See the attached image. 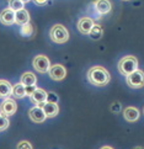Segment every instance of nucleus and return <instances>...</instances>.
<instances>
[{"mask_svg": "<svg viewBox=\"0 0 144 149\" xmlns=\"http://www.w3.org/2000/svg\"><path fill=\"white\" fill-rule=\"evenodd\" d=\"M88 80L95 86H105L111 80L107 69L101 65H94L88 70Z\"/></svg>", "mask_w": 144, "mask_h": 149, "instance_id": "1", "label": "nucleus"}, {"mask_svg": "<svg viewBox=\"0 0 144 149\" xmlns=\"http://www.w3.org/2000/svg\"><path fill=\"white\" fill-rule=\"evenodd\" d=\"M117 67H118V72L122 75L127 77L138 69V59L134 56H126L123 58H121Z\"/></svg>", "mask_w": 144, "mask_h": 149, "instance_id": "2", "label": "nucleus"}, {"mask_svg": "<svg viewBox=\"0 0 144 149\" xmlns=\"http://www.w3.org/2000/svg\"><path fill=\"white\" fill-rule=\"evenodd\" d=\"M49 37L54 43L62 45V43H65L69 40V32L63 25L57 24L54 26H52V29L49 31Z\"/></svg>", "mask_w": 144, "mask_h": 149, "instance_id": "3", "label": "nucleus"}, {"mask_svg": "<svg viewBox=\"0 0 144 149\" xmlns=\"http://www.w3.org/2000/svg\"><path fill=\"white\" fill-rule=\"evenodd\" d=\"M127 85L132 89H141L144 86V72L141 69H137L129 75L126 77Z\"/></svg>", "mask_w": 144, "mask_h": 149, "instance_id": "4", "label": "nucleus"}, {"mask_svg": "<svg viewBox=\"0 0 144 149\" xmlns=\"http://www.w3.org/2000/svg\"><path fill=\"white\" fill-rule=\"evenodd\" d=\"M32 65H33L35 70L38 72V73H48L51 68V62H49V58L45 54H38L33 58V61H32Z\"/></svg>", "mask_w": 144, "mask_h": 149, "instance_id": "5", "label": "nucleus"}, {"mask_svg": "<svg viewBox=\"0 0 144 149\" xmlns=\"http://www.w3.org/2000/svg\"><path fill=\"white\" fill-rule=\"evenodd\" d=\"M16 111H17V105H16V101L13 99L8 97L0 104V113L4 116H13L16 113Z\"/></svg>", "mask_w": 144, "mask_h": 149, "instance_id": "6", "label": "nucleus"}, {"mask_svg": "<svg viewBox=\"0 0 144 149\" xmlns=\"http://www.w3.org/2000/svg\"><path fill=\"white\" fill-rule=\"evenodd\" d=\"M48 74H49V78L52 80L59 81L67 77V69L62 64H53L51 65L49 70H48Z\"/></svg>", "mask_w": 144, "mask_h": 149, "instance_id": "7", "label": "nucleus"}, {"mask_svg": "<svg viewBox=\"0 0 144 149\" xmlns=\"http://www.w3.org/2000/svg\"><path fill=\"white\" fill-rule=\"evenodd\" d=\"M47 95H48V93L46 91V90L41 89V88H37L36 91L30 96V100H31L32 104L42 107V106L47 102Z\"/></svg>", "mask_w": 144, "mask_h": 149, "instance_id": "8", "label": "nucleus"}, {"mask_svg": "<svg viewBox=\"0 0 144 149\" xmlns=\"http://www.w3.org/2000/svg\"><path fill=\"white\" fill-rule=\"evenodd\" d=\"M29 117L32 122H35V123H42V122H45V120L47 118L43 109L40 107V106H35V107L30 109Z\"/></svg>", "mask_w": 144, "mask_h": 149, "instance_id": "9", "label": "nucleus"}, {"mask_svg": "<svg viewBox=\"0 0 144 149\" xmlns=\"http://www.w3.org/2000/svg\"><path fill=\"white\" fill-rule=\"evenodd\" d=\"M94 25H95V24H94V20H93L91 17L84 16V17H81V19L78 21L77 27H78V30H79L80 33H83V35H89Z\"/></svg>", "mask_w": 144, "mask_h": 149, "instance_id": "10", "label": "nucleus"}, {"mask_svg": "<svg viewBox=\"0 0 144 149\" xmlns=\"http://www.w3.org/2000/svg\"><path fill=\"white\" fill-rule=\"evenodd\" d=\"M0 22L5 26H11L15 24V11L10 8L4 9L0 13Z\"/></svg>", "mask_w": 144, "mask_h": 149, "instance_id": "11", "label": "nucleus"}, {"mask_svg": "<svg viewBox=\"0 0 144 149\" xmlns=\"http://www.w3.org/2000/svg\"><path fill=\"white\" fill-rule=\"evenodd\" d=\"M94 8L99 15H106L111 11L112 5L110 3V0H96L94 3Z\"/></svg>", "mask_w": 144, "mask_h": 149, "instance_id": "12", "label": "nucleus"}, {"mask_svg": "<svg viewBox=\"0 0 144 149\" xmlns=\"http://www.w3.org/2000/svg\"><path fill=\"white\" fill-rule=\"evenodd\" d=\"M139 110L133 106H128L123 110V117L127 122H136L139 118Z\"/></svg>", "mask_w": 144, "mask_h": 149, "instance_id": "13", "label": "nucleus"}, {"mask_svg": "<svg viewBox=\"0 0 144 149\" xmlns=\"http://www.w3.org/2000/svg\"><path fill=\"white\" fill-rule=\"evenodd\" d=\"M13 94V85L5 79H0V99H8Z\"/></svg>", "mask_w": 144, "mask_h": 149, "instance_id": "14", "label": "nucleus"}, {"mask_svg": "<svg viewBox=\"0 0 144 149\" xmlns=\"http://www.w3.org/2000/svg\"><path fill=\"white\" fill-rule=\"evenodd\" d=\"M29 22H30V14L27 10L22 9L15 13V24H17L19 26H22Z\"/></svg>", "mask_w": 144, "mask_h": 149, "instance_id": "15", "label": "nucleus"}, {"mask_svg": "<svg viewBox=\"0 0 144 149\" xmlns=\"http://www.w3.org/2000/svg\"><path fill=\"white\" fill-rule=\"evenodd\" d=\"M42 109H43L47 117H56L58 113H59V106H58V104L46 102L43 106H42Z\"/></svg>", "mask_w": 144, "mask_h": 149, "instance_id": "16", "label": "nucleus"}, {"mask_svg": "<svg viewBox=\"0 0 144 149\" xmlns=\"http://www.w3.org/2000/svg\"><path fill=\"white\" fill-rule=\"evenodd\" d=\"M37 78L32 72H25L22 75H21V80L20 83H22L25 86H29V85H36Z\"/></svg>", "mask_w": 144, "mask_h": 149, "instance_id": "17", "label": "nucleus"}, {"mask_svg": "<svg viewBox=\"0 0 144 149\" xmlns=\"http://www.w3.org/2000/svg\"><path fill=\"white\" fill-rule=\"evenodd\" d=\"M14 97L16 99H24L26 96V90H25V85L22 83H16L13 85V94Z\"/></svg>", "mask_w": 144, "mask_h": 149, "instance_id": "18", "label": "nucleus"}, {"mask_svg": "<svg viewBox=\"0 0 144 149\" xmlns=\"http://www.w3.org/2000/svg\"><path fill=\"white\" fill-rule=\"evenodd\" d=\"M102 35H104V29H102V26L101 25H97V24H95L94 26H93V29H91V31H90V33H89V36L91 37L93 40H100L101 37H102Z\"/></svg>", "mask_w": 144, "mask_h": 149, "instance_id": "19", "label": "nucleus"}, {"mask_svg": "<svg viewBox=\"0 0 144 149\" xmlns=\"http://www.w3.org/2000/svg\"><path fill=\"white\" fill-rule=\"evenodd\" d=\"M21 35L25 36V37L32 36V35H33V26H32L30 22L22 25V26H21Z\"/></svg>", "mask_w": 144, "mask_h": 149, "instance_id": "20", "label": "nucleus"}, {"mask_svg": "<svg viewBox=\"0 0 144 149\" xmlns=\"http://www.w3.org/2000/svg\"><path fill=\"white\" fill-rule=\"evenodd\" d=\"M9 8L14 10V11H19V10L24 9V3L21 0H9Z\"/></svg>", "mask_w": 144, "mask_h": 149, "instance_id": "21", "label": "nucleus"}, {"mask_svg": "<svg viewBox=\"0 0 144 149\" xmlns=\"http://www.w3.org/2000/svg\"><path fill=\"white\" fill-rule=\"evenodd\" d=\"M9 125H10L9 118L6 116H4V115L0 113V131H5L9 127Z\"/></svg>", "mask_w": 144, "mask_h": 149, "instance_id": "22", "label": "nucleus"}, {"mask_svg": "<svg viewBox=\"0 0 144 149\" xmlns=\"http://www.w3.org/2000/svg\"><path fill=\"white\" fill-rule=\"evenodd\" d=\"M16 149H33V148H32V144L29 141H21L17 143Z\"/></svg>", "mask_w": 144, "mask_h": 149, "instance_id": "23", "label": "nucleus"}, {"mask_svg": "<svg viewBox=\"0 0 144 149\" xmlns=\"http://www.w3.org/2000/svg\"><path fill=\"white\" fill-rule=\"evenodd\" d=\"M47 102L58 104V95L54 94V93H48V95H47Z\"/></svg>", "mask_w": 144, "mask_h": 149, "instance_id": "24", "label": "nucleus"}, {"mask_svg": "<svg viewBox=\"0 0 144 149\" xmlns=\"http://www.w3.org/2000/svg\"><path fill=\"white\" fill-rule=\"evenodd\" d=\"M36 89H37L36 85H29V86H25V90H26V96H31V95L36 91Z\"/></svg>", "mask_w": 144, "mask_h": 149, "instance_id": "25", "label": "nucleus"}, {"mask_svg": "<svg viewBox=\"0 0 144 149\" xmlns=\"http://www.w3.org/2000/svg\"><path fill=\"white\" fill-rule=\"evenodd\" d=\"M121 109H122V106H121L120 102H117V101L111 105V111H112L113 113H118L120 111H121Z\"/></svg>", "mask_w": 144, "mask_h": 149, "instance_id": "26", "label": "nucleus"}, {"mask_svg": "<svg viewBox=\"0 0 144 149\" xmlns=\"http://www.w3.org/2000/svg\"><path fill=\"white\" fill-rule=\"evenodd\" d=\"M47 1H48V0H35V3L37 5H45Z\"/></svg>", "mask_w": 144, "mask_h": 149, "instance_id": "27", "label": "nucleus"}, {"mask_svg": "<svg viewBox=\"0 0 144 149\" xmlns=\"http://www.w3.org/2000/svg\"><path fill=\"white\" fill-rule=\"evenodd\" d=\"M100 149H113V148L110 147V146H104V147H101Z\"/></svg>", "mask_w": 144, "mask_h": 149, "instance_id": "28", "label": "nucleus"}, {"mask_svg": "<svg viewBox=\"0 0 144 149\" xmlns=\"http://www.w3.org/2000/svg\"><path fill=\"white\" fill-rule=\"evenodd\" d=\"M133 149H144V148H143V147H139V146H138V147H134Z\"/></svg>", "mask_w": 144, "mask_h": 149, "instance_id": "29", "label": "nucleus"}, {"mask_svg": "<svg viewBox=\"0 0 144 149\" xmlns=\"http://www.w3.org/2000/svg\"><path fill=\"white\" fill-rule=\"evenodd\" d=\"M21 1H22V3L25 4V3H29V1H31V0H21Z\"/></svg>", "mask_w": 144, "mask_h": 149, "instance_id": "30", "label": "nucleus"}, {"mask_svg": "<svg viewBox=\"0 0 144 149\" xmlns=\"http://www.w3.org/2000/svg\"><path fill=\"white\" fill-rule=\"evenodd\" d=\"M143 115H144V107H143Z\"/></svg>", "mask_w": 144, "mask_h": 149, "instance_id": "31", "label": "nucleus"}, {"mask_svg": "<svg viewBox=\"0 0 144 149\" xmlns=\"http://www.w3.org/2000/svg\"><path fill=\"white\" fill-rule=\"evenodd\" d=\"M123 1H128V0H123Z\"/></svg>", "mask_w": 144, "mask_h": 149, "instance_id": "32", "label": "nucleus"}]
</instances>
